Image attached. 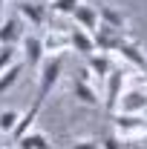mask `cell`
Returning <instances> with one entry per match:
<instances>
[{"mask_svg": "<svg viewBox=\"0 0 147 149\" xmlns=\"http://www.w3.org/2000/svg\"><path fill=\"white\" fill-rule=\"evenodd\" d=\"M124 86H127V72L124 69H112L110 77H107V95H104V109L107 112L118 109V100L124 95Z\"/></svg>", "mask_w": 147, "mask_h": 149, "instance_id": "7a4b0ae2", "label": "cell"}, {"mask_svg": "<svg viewBox=\"0 0 147 149\" xmlns=\"http://www.w3.org/2000/svg\"><path fill=\"white\" fill-rule=\"evenodd\" d=\"M115 129H118V135L141 132V129H147V118L144 115H124V112H115Z\"/></svg>", "mask_w": 147, "mask_h": 149, "instance_id": "5bb4252c", "label": "cell"}, {"mask_svg": "<svg viewBox=\"0 0 147 149\" xmlns=\"http://www.w3.org/2000/svg\"><path fill=\"white\" fill-rule=\"evenodd\" d=\"M69 49H75L78 55H84V57H90V55H95V40H92V35L87 29L75 26L69 32Z\"/></svg>", "mask_w": 147, "mask_h": 149, "instance_id": "8fae6325", "label": "cell"}, {"mask_svg": "<svg viewBox=\"0 0 147 149\" xmlns=\"http://www.w3.org/2000/svg\"><path fill=\"white\" fill-rule=\"evenodd\" d=\"M87 69L92 72V77H98V80H107L110 72L115 69L112 66V57L110 55H101V52H95V55L87 57Z\"/></svg>", "mask_w": 147, "mask_h": 149, "instance_id": "9a60e30c", "label": "cell"}, {"mask_svg": "<svg viewBox=\"0 0 147 149\" xmlns=\"http://www.w3.org/2000/svg\"><path fill=\"white\" fill-rule=\"evenodd\" d=\"M115 112H124V115H144L147 112V92L144 89H124Z\"/></svg>", "mask_w": 147, "mask_h": 149, "instance_id": "277c9868", "label": "cell"}, {"mask_svg": "<svg viewBox=\"0 0 147 149\" xmlns=\"http://www.w3.org/2000/svg\"><path fill=\"white\" fill-rule=\"evenodd\" d=\"M23 57L32 69H40V63L46 60V49H43V37H35V35H23Z\"/></svg>", "mask_w": 147, "mask_h": 149, "instance_id": "8992f818", "label": "cell"}, {"mask_svg": "<svg viewBox=\"0 0 147 149\" xmlns=\"http://www.w3.org/2000/svg\"><path fill=\"white\" fill-rule=\"evenodd\" d=\"M98 20H101L104 26H110L112 32L127 35V17H124L118 9H112V6H98Z\"/></svg>", "mask_w": 147, "mask_h": 149, "instance_id": "4fadbf2b", "label": "cell"}, {"mask_svg": "<svg viewBox=\"0 0 147 149\" xmlns=\"http://www.w3.org/2000/svg\"><path fill=\"white\" fill-rule=\"evenodd\" d=\"M15 149H52V143L43 132H26L23 138L15 141Z\"/></svg>", "mask_w": 147, "mask_h": 149, "instance_id": "e0dca14e", "label": "cell"}, {"mask_svg": "<svg viewBox=\"0 0 147 149\" xmlns=\"http://www.w3.org/2000/svg\"><path fill=\"white\" fill-rule=\"evenodd\" d=\"M43 49H46V57L52 55H64L69 49V32H61V29H49L46 37H43Z\"/></svg>", "mask_w": 147, "mask_h": 149, "instance_id": "7c38bea8", "label": "cell"}, {"mask_svg": "<svg viewBox=\"0 0 147 149\" xmlns=\"http://www.w3.org/2000/svg\"><path fill=\"white\" fill-rule=\"evenodd\" d=\"M3 6H6V0H0V15H3Z\"/></svg>", "mask_w": 147, "mask_h": 149, "instance_id": "d4e9b609", "label": "cell"}, {"mask_svg": "<svg viewBox=\"0 0 147 149\" xmlns=\"http://www.w3.org/2000/svg\"><path fill=\"white\" fill-rule=\"evenodd\" d=\"M121 138V149H147V129L133 132V135H118Z\"/></svg>", "mask_w": 147, "mask_h": 149, "instance_id": "d6986e66", "label": "cell"}, {"mask_svg": "<svg viewBox=\"0 0 147 149\" xmlns=\"http://www.w3.org/2000/svg\"><path fill=\"white\" fill-rule=\"evenodd\" d=\"M20 40H23V20L6 17L0 23V46H18Z\"/></svg>", "mask_w": 147, "mask_h": 149, "instance_id": "9c48e42d", "label": "cell"}, {"mask_svg": "<svg viewBox=\"0 0 147 149\" xmlns=\"http://www.w3.org/2000/svg\"><path fill=\"white\" fill-rule=\"evenodd\" d=\"M124 37H127V35H118V32H112L110 26L98 23V32L92 35V40H95V52H101V55H112V52H118V46H121Z\"/></svg>", "mask_w": 147, "mask_h": 149, "instance_id": "3957f363", "label": "cell"}, {"mask_svg": "<svg viewBox=\"0 0 147 149\" xmlns=\"http://www.w3.org/2000/svg\"><path fill=\"white\" fill-rule=\"evenodd\" d=\"M78 6H81V0H52L49 9H52L55 15H72Z\"/></svg>", "mask_w": 147, "mask_h": 149, "instance_id": "7402d4cb", "label": "cell"}, {"mask_svg": "<svg viewBox=\"0 0 147 149\" xmlns=\"http://www.w3.org/2000/svg\"><path fill=\"white\" fill-rule=\"evenodd\" d=\"M0 149H3V146H0Z\"/></svg>", "mask_w": 147, "mask_h": 149, "instance_id": "4316f807", "label": "cell"}, {"mask_svg": "<svg viewBox=\"0 0 147 149\" xmlns=\"http://www.w3.org/2000/svg\"><path fill=\"white\" fill-rule=\"evenodd\" d=\"M18 12H20V20L29 23L32 29L46 26V6H43V3H37V0H20Z\"/></svg>", "mask_w": 147, "mask_h": 149, "instance_id": "5b68a950", "label": "cell"}, {"mask_svg": "<svg viewBox=\"0 0 147 149\" xmlns=\"http://www.w3.org/2000/svg\"><path fill=\"white\" fill-rule=\"evenodd\" d=\"M118 55H121V60H127L130 66H136V69H141V72L147 69V55L141 52V46H139L136 40L124 37L121 46H118Z\"/></svg>", "mask_w": 147, "mask_h": 149, "instance_id": "52a82bcc", "label": "cell"}, {"mask_svg": "<svg viewBox=\"0 0 147 149\" xmlns=\"http://www.w3.org/2000/svg\"><path fill=\"white\" fill-rule=\"evenodd\" d=\"M15 63H18V49L15 46H0V72H6Z\"/></svg>", "mask_w": 147, "mask_h": 149, "instance_id": "44dd1931", "label": "cell"}, {"mask_svg": "<svg viewBox=\"0 0 147 149\" xmlns=\"http://www.w3.org/2000/svg\"><path fill=\"white\" fill-rule=\"evenodd\" d=\"M40 106H43V103H32V106H29V109L23 112V115H20V120H18V126H15V132H12V138H15V141H18V138H23V135H26V132L32 129V126H35V120H37V115H40Z\"/></svg>", "mask_w": 147, "mask_h": 149, "instance_id": "2e32d148", "label": "cell"}, {"mask_svg": "<svg viewBox=\"0 0 147 149\" xmlns=\"http://www.w3.org/2000/svg\"><path fill=\"white\" fill-rule=\"evenodd\" d=\"M144 83H147V69H144Z\"/></svg>", "mask_w": 147, "mask_h": 149, "instance_id": "484cf974", "label": "cell"}, {"mask_svg": "<svg viewBox=\"0 0 147 149\" xmlns=\"http://www.w3.org/2000/svg\"><path fill=\"white\" fill-rule=\"evenodd\" d=\"M72 97L78 103H84V106H101L104 103L98 97V92H95V86L90 80H81V77H75V83H72Z\"/></svg>", "mask_w": 147, "mask_h": 149, "instance_id": "30bf717a", "label": "cell"}, {"mask_svg": "<svg viewBox=\"0 0 147 149\" xmlns=\"http://www.w3.org/2000/svg\"><path fill=\"white\" fill-rule=\"evenodd\" d=\"M18 120H20V112H15V109H3V112H0V132L12 135V132H15V126H18Z\"/></svg>", "mask_w": 147, "mask_h": 149, "instance_id": "ffe728a7", "label": "cell"}, {"mask_svg": "<svg viewBox=\"0 0 147 149\" xmlns=\"http://www.w3.org/2000/svg\"><path fill=\"white\" fill-rule=\"evenodd\" d=\"M69 149H101V143H98V141H92V138H87V141H75Z\"/></svg>", "mask_w": 147, "mask_h": 149, "instance_id": "603a6c76", "label": "cell"}, {"mask_svg": "<svg viewBox=\"0 0 147 149\" xmlns=\"http://www.w3.org/2000/svg\"><path fill=\"white\" fill-rule=\"evenodd\" d=\"M61 74H64V55H52L40 63V69H37V97H35L37 103L46 100V95L58 86Z\"/></svg>", "mask_w": 147, "mask_h": 149, "instance_id": "6da1fadb", "label": "cell"}, {"mask_svg": "<svg viewBox=\"0 0 147 149\" xmlns=\"http://www.w3.org/2000/svg\"><path fill=\"white\" fill-rule=\"evenodd\" d=\"M101 149H121V138H118V135L104 138V141H101Z\"/></svg>", "mask_w": 147, "mask_h": 149, "instance_id": "cb8c5ba5", "label": "cell"}, {"mask_svg": "<svg viewBox=\"0 0 147 149\" xmlns=\"http://www.w3.org/2000/svg\"><path fill=\"white\" fill-rule=\"evenodd\" d=\"M20 74H23V63H15V66H9L6 72H0V95L9 92V89L20 80Z\"/></svg>", "mask_w": 147, "mask_h": 149, "instance_id": "ac0fdd59", "label": "cell"}, {"mask_svg": "<svg viewBox=\"0 0 147 149\" xmlns=\"http://www.w3.org/2000/svg\"><path fill=\"white\" fill-rule=\"evenodd\" d=\"M69 17L75 20V26L87 29L90 35H95V32H98V23H101V20H98V9H95V6H87V3H81V6L75 9Z\"/></svg>", "mask_w": 147, "mask_h": 149, "instance_id": "ba28073f", "label": "cell"}]
</instances>
